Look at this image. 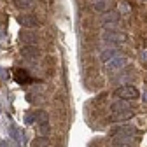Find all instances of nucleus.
Returning a JSON list of instances; mask_svg holds the SVG:
<instances>
[{
	"label": "nucleus",
	"mask_w": 147,
	"mask_h": 147,
	"mask_svg": "<svg viewBox=\"0 0 147 147\" xmlns=\"http://www.w3.org/2000/svg\"><path fill=\"white\" fill-rule=\"evenodd\" d=\"M114 96H117L119 100H135L140 96V91L135 86H121L114 91Z\"/></svg>",
	"instance_id": "f257e3e1"
},
{
	"label": "nucleus",
	"mask_w": 147,
	"mask_h": 147,
	"mask_svg": "<svg viewBox=\"0 0 147 147\" xmlns=\"http://www.w3.org/2000/svg\"><path fill=\"white\" fill-rule=\"evenodd\" d=\"M133 142H135L133 137H130V135H123V133H114V138H112V144L117 145V147H121V145H131Z\"/></svg>",
	"instance_id": "f03ea898"
},
{
	"label": "nucleus",
	"mask_w": 147,
	"mask_h": 147,
	"mask_svg": "<svg viewBox=\"0 0 147 147\" xmlns=\"http://www.w3.org/2000/svg\"><path fill=\"white\" fill-rule=\"evenodd\" d=\"M18 23L26 26V28H35L37 25H39V21H37V18L32 16V14H21L20 18H18Z\"/></svg>",
	"instance_id": "7ed1b4c3"
},
{
	"label": "nucleus",
	"mask_w": 147,
	"mask_h": 147,
	"mask_svg": "<svg viewBox=\"0 0 147 147\" xmlns=\"http://www.w3.org/2000/svg\"><path fill=\"white\" fill-rule=\"evenodd\" d=\"M14 79H16V82H20V84H28V82H32L30 74H28L25 68H18L16 74H14Z\"/></svg>",
	"instance_id": "20e7f679"
},
{
	"label": "nucleus",
	"mask_w": 147,
	"mask_h": 147,
	"mask_svg": "<svg viewBox=\"0 0 147 147\" xmlns=\"http://www.w3.org/2000/svg\"><path fill=\"white\" fill-rule=\"evenodd\" d=\"M21 54H23L25 58H32V60H35V58H39L40 51L37 49L35 46H25V47H23V51H21Z\"/></svg>",
	"instance_id": "39448f33"
},
{
	"label": "nucleus",
	"mask_w": 147,
	"mask_h": 147,
	"mask_svg": "<svg viewBox=\"0 0 147 147\" xmlns=\"http://www.w3.org/2000/svg\"><path fill=\"white\" fill-rule=\"evenodd\" d=\"M117 54H119L117 49H105L100 54V58H102V61H112L114 58H117Z\"/></svg>",
	"instance_id": "423d86ee"
},
{
	"label": "nucleus",
	"mask_w": 147,
	"mask_h": 147,
	"mask_svg": "<svg viewBox=\"0 0 147 147\" xmlns=\"http://www.w3.org/2000/svg\"><path fill=\"white\" fill-rule=\"evenodd\" d=\"M124 63H126V60H124V58H114L112 61H109V63H107V70H110V72H114V70L121 68V67H123Z\"/></svg>",
	"instance_id": "0eeeda50"
},
{
	"label": "nucleus",
	"mask_w": 147,
	"mask_h": 147,
	"mask_svg": "<svg viewBox=\"0 0 147 147\" xmlns=\"http://www.w3.org/2000/svg\"><path fill=\"white\" fill-rule=\"evenodd\" d=\"M131 116H133V112L131 110H126V112H114V116L110 117V121H126V119H131Z\"/></svg>",
	"instance_id": "6e6552de"
},
{
	"label": "nucleus",
	"mask_w": 147,
	"mask_h": 147,
	"mask_svg": "<svg viewBox=\"0 0 147 147\" xmlns=\"http://www.w3.org/2000/svg\"><path fill=\"white\" fill-rule=\"evenodd\" d=\"M110 109H112L114 112H126V110H130V105L126 102H123V100H119V102H114Z\"/></svg>",
	"instance_id": "1a4fd4ad"
},
{
	"label": "nucleus",
	"mask_w": 147,
	"mask_h": 147,
	"mask_svg": "<svg viewBox=\"0 0 147 147\" xmlns=\"http://www.w3.org/2000/svg\"><path fill=\"white\" fill-rule=\"evenodd\" d=\"M117 20H119V14L117 12H107V14L102 16V21L103 23H116Z\"/></svg>",
	"instance_id": "9d476101"
},
{
	"label": "nucleus",
	"mask_w": 147,
	"mask_h": 147,
	"mask_svg": "<svg viewBox=\"0 0 147 147\" xmlns=\"http://www.w3.org/2000/svg\"><path fill=\"white\" fill-rule=\"evenodd\" d=\"M21 40H23V42L33 44V42L37 40V35H35L33 32H21Z\"/></svg>",
	"instance_id": "9b49d317"
},
{
	"label": "nucleus",
	"mask_w": 147,
	"mask_h": 147,
	"mask_svg": "<svg viewBox=\"0 0 147 147\" xmlns=\"http://www.w3.org/2000/svg\"><path fill=\"white\" fill-rule=\"evenodd\" d=\"M95 9L96 11H107L109 9V2H107V0H103V2H96L95 4Z\"/></svg>",
	"instance_id": "f8f14e48"
},
{
	"label": "nucleus",
	"mask_w": 147,
	"mask_h": 147,
	"mask_svg": "<svg viewBox=\"0 0 147 147\" xmlns=\"http://www.w3.org/2000/svg\"><path fill=\"white\" fill-rule=\"evenodd\" d=\"M18 5H20V7H32L33 5V0H18Z\"/></svg>",
	"instance_id": "ddd939ff"
},
{
	"label": "nucleus",
	"mask_w": 147,
	"mask_h": 147,
	"mask_svg": "<svg viewBox=\"0 0 147 147\" xmlns=\"http://www.w3.org/2000/svg\"><path fill=\"white\" fill-rule=\"evenodd\" d=\"M35 145H37V147H46V145H47V140H46V138H40V140L35 142Z\"/></svg>",
	"instance_id": "4468645a"
},
{
	"label": "nucleus",
	"mask_w": 147,
	"mask_h": 147,
	"mask_svg": "<svg viewBox=\"0 0 147 147\" xmlns=\"http://www.w3.org/2000/svg\"><path fill=\"white\" fill-rule=\"evenodd\" d=\"M144 102L147 103V91H145V93H144Z\"/></svg>",
	"instance_id": "2eb2a0df"
}]
</instances>
